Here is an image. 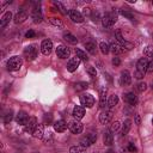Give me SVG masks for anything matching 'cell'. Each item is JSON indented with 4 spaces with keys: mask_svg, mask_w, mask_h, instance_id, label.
I'll return each mask as SVG.
<instances>
[{
    "mask_svg": "<svg viewBox=\"0 0 153 153\" xmlns=\"http://www.w3.org/2000/svg\"><path fill=\"white\" fill-rule=\"evenodd\" d=\"M22 66H23V59L20 56H12L7 61L8 71H19Z\"/></svg>",
    "mask_w": 153,
    "mask_h": 153,
    "instance_id": "cell-2",
    "label": "cell"
},
{
    "mask_svg": "<svg viewBox=\"0 0 153 153\" xmlns=\"http://www.w3.org/2000/svg\"><path fill=\"white\" fill-rule=\"evenodd\" d=\"M152 124H153V118H152Z\"/></svg>",
    "mask_w": 153,
    "mask_h": 153,
    "instance_id": "cell-52",
    "label": "cell"
},
{
    "mask_svg": "<svg viewBox=\"0 0 153 153\" xmlns=\"http://www.w3.org/2000/svg\"><path fill=\"white\" fill-rule=\"evenodd\" d=\"M117 18L118 17H117V13L115 11L108 12L102 17V24H103L104 27H110L117 22Z\"/></svg>",
    "mask_w": 153,
    "mask_h": 153,
    "instance_id": "cell-1",
    "label": "cell"
},
{
    "mask_svg": "<svg viewBox=\"0 0 153 153\" xmlns=\"http://www.w3.org/2000/svg\"><path fill=\"white\" fill-rule=\"evenodd\" d=\"M85 48H86V50H87L91 55H96V53H97V45H96V43H93V42H87V43H85Z\"/></svg>",
    "mask_w": 153,
    "mask_h": 153,
    "instance_id": "cell-28",
    "label": "cell"
},
{
    "mask_svg": "<svg viewBox=\"0 0 153 153\" xmlns=\"http://www.w3.org/2000/svg\"><path fill=\"white\" fill-rule=\"evenodd\" d=\"M53 50V42L50 39H43L41 43V51L43 55H49Z\"/></svg>",
    "mask_w": 153,
    "mask_h": 153,
    "instance_id": "cell-9",
    "label": "cell"
},
{
    "mask_svg": "<svg viewBox=\"0 0 153 153\" xmlns=\"http://www.w3.org/2000/svg\"><path fill=\"white\" fill-rule=\"evenodd\" d=\"M120 82H121V85H123V86H127V85H129V84L131 82V75H130V73H129L128 71H122V72H121Z\"/></svg>",
    "mask_w": 153,
    "mask_h": 153,
    "instance_id": "cell-19",
    "label": "cell"
},
{
    "mask_svg": "<svg viewBox=\"0 0 153 153\" xmlns=\"http://www.w3.org/2000/svg\"><path fill=\"white\" fill-rule=\"evenodd\" d=\"M152 5H153V1H152Z\"/></svg>",
    "mask_w": 153,
    "mask_h": 153,
    "instance_id": "cell-53",
    "label": "cell"
},
{
    "mask_svg": "<svg viewBox=\"0 0 153 153\" xmlns=\"http://www.w3.org/2000/svg\"><path fill=\"white\" fill-rule=\"evenodd\" d=\"M79 65H80V59H78V57H72L69 61H68V63H67V71L68 72H75L76 71V68L79 67Z\"/></svg>",
    "mask_w": 153,
    "mask_h": 153,
    "instance_id": "cell-15",
    "label": "cell"
},
{
    "mask_svg": "<svg viewBox=\"0 0 153 153\" xmlns=\"http://www.w3.org/2000/svg\"><path fill=\"white\" fill-rule=\"evenodd\" d=\"M130 128H131V121L129 118H127L123 123V127H122V136H126L129 133Z\"/></svg>",
    "mask_w": 153,
    "mask_h": 153,
    "instance_id": "cell-29",
    "label": "cell"
},
{
    "mask_svg": "<svg viewBox=\"0 0 153 153\" xmlns=\"http://www.w3.org/2000/svg\"><path fill=\"white\" fill-rule=\"evenodd\" d=\"M143 54H145V56H152L153 57V47L152 45H147L143 49Z\"/></svg>",
    "mask_w": 153,
    "mask_h": 153,
    "instance_id": "cell-39",
    "label": "cell"
},
{
    "mask_svg": "<svg viewBox=\"0 0 153 153\" xmlns=\"http://www.w3.org/2000/svg\"><path fill=\"white\" fill-rule=\"evenodd\" d=\"M37 48H36V45H33V44H31V45H27L25 49H24V51H23V54H24V57L27 60V61H33L36 57H37Z\"/></svg>",
    "mask_w": 153,
    "mask_h": 153,
    "instance_id": "cell-3",
    "label": "cell"
},
{
    "mask_svg": "<svg viewBox=\"0 0 153 153\" xmlns=\"http://www.w3.org/2000/svg\"><path fill=\"white\" fill-rule=\"evenodd\" d=\"M54 129H55V131H57V133H63L66 129H67V123H66V121H63V120H59V121H55L54 122Z\"/></svg>",
    "mask_w": 153,
    "mask_h": 153,
    "instance_id": "cell-22",
    "label": "cell"
},
{
    "mask_svg": "<svg viewBox=\"0 0 153 153\" xmlns=\"http://www.w3.org/2000/svg\"><path fill=\"white\" fill-rule=\"evenodd\" d=\"M112 118V111L111 110H105L99 115V122L100 124H108Z\"/></svg>",
    "mask_w": 153,
    "mask_h": 153,
    "instance_id": "cell-14",
    "label": "cell"
},
{
    "mask_svg": "<svg viewBox=\"0 0 153 153\" xmlns=\"http://www.w3.org/2000/svg\"><path fill=\"white\" fill-rule=\"evenodd\" d=\"M84 14L91 16V14H92V13H91V8H90V7H85V8H84Z\"/></svg>",
    "mask_w": 153,
    "mask_h": 153,
    "instance_id": "cell-48",
    "label": "cell"
},
{
    "mask_svg": "<svg viewBox=\"0 0 153 153\" xmlns=\"http://www.w3.org/2000/svg\"><path fill=\"white\" fill-rule=\"evenodd\" d=\"M25 36H26V38H32V37L36 36V32H35L33 30H29V31L25 33Z\"/></svg>",
    "mask_w": 153,
    "mask_h": 153,
    "instance_id": "cell-46",
    "label": "cell"
},
{
    "mask_svg": "<svg viewBox=\"0 0 153 153\" xmlns=\"http://www.w3.org/2000/svg\"><path fill=\"white\" fill-rule=\"evenodd\" d=\"M37 118L35 117V116H32V117H30V120H29V122L26 123V126H24L25 128V131H27V133H31L32 134V131L35 130V128L37 127Z\"/></svg>",
    "mask_w": 153,
    "mask_h": 153,
    "instance_id": "cell-20",
    "label": "cell"
},
{
    "mask_svg": "<svg viewBox=\"0 0 153 153\" xmlns=\"http://www.w3.org/2000/svg\"><path fill=\"white\" fill-rule=\"evenodd\" d=\"M12 19V13H11V11H7L2 17H1V20H0V26L1 27H5L8 23H10V20Z\"/></svg>",
    "mask_w": 153,
    "mask_h": 153,
    "instance_id": "cell-26",
    "label": "cell"
},
{
    "mask_svg": "<svg viewBox=\"0 0 153 153\" xmlns=\"http://www.w3.org/2000/svg\"><path fill=\"white\" fill-rule=\"evenodd\" d=\"M111 62H112L114 66H120V65H121V60H120V57H117V56H114Z\"/></svg>",
    "mask_w": 153,
    "mask_h": 153,
    "instance_id": "cell-45",
    "label": "cell"
},
{
    "mask_svg": "<svg viewBox=\"0 0 153 153\" xmlns=\"http://www.w3.org/2000/svg\"><path fill=\"white\" fill-rule=\"evenodd\" d=\"M54 5L57 7V10H59V11H60L62 14H66V13H67V11H66L65 6H63V5H62L60 1H54Z\"/></svg>",
    "mask_w": 153,
    "mask_h": 153,
    "instance_id": "cell-38",
    "label": "cell"
},
{
    "mask_svg": "<svg viewBox=\"0 0 153 153\" xmlns=\"http://www.w3.org/2000/svg\"><path fill=\"white\" fill-rule=\"evenodd\" d=\"M86 72H87V74H88L90 76H92V78H94V76L97 75L96 67H93V66H88V67L86 68Z\"/></svg>",
    "mask_w": 153,
    "mask_h": 153,
    "instance_id": "cell-36",
    "label": "cell"
},
{
    "mask_svg": "<svg viewBox=\"0 0 153 153\" xmlns=\"http://www.w3.org/2000/svg\"><path fill=\"white\" fill-rule=\"evenodd\" d=\"M120 14H122L124 18H127V19H129V20H131V22L135 20L134 14H133L130 11H128L127 8H122V10H120Z\"/></svg>",
    "mask_w": 153,
    "mask_h": 153,
    "instance_id": "cell-30",
    "label": "cell"
},
{
    "mask_svg": "<svg viewBox=\"0 0 153 153\" xmlns=\"http://www.w3.org/2000/svg\"><path fill=\"white\" fill-rule=\"evenodd\" d=\"M80 103H81V105L84 108L85 106L86 108H92L94 105V98L90 93H84V94L80 96Z\"/></svg>",
    "mask_w": 153,
    "mask_h": 153,
    "instance_id": "cell-6",
    "label": "cell"
},
{
    "mask_svg": "<svg viewBox=\"0 0 153 153\" xmlns=\"http://www.w3.org/2000/svg\"><path fill=\"white\" fill-rule=\"evenodd\" d=\"M43 121H44V124H50L53 122V115L51 114H45L43 116Z\"/></svg>",
    "mask_w": 153,
    "mask_h": 153,
    "instance_id": "cell-41",
    "label": "cell"
},
{
    "mask_svg": "<svg viewBox=\"0 0 153 153\" xmlns=\"http://www.w3.org/2000/svg\"><path fill=\"white\" fill-rule=\"evenodd\" d=\"M43 134H44V126L43 124H37V127L32 131V136L36 137V139H42Z\"/></svg>",
    "mask_w": 153,
    "mask_h": 153,
    "instance_id": "cell-24",
    "label": "cell"
},
{
    "mask_svg": "<svg viewBox=\"0 0 153 153\" xmlns=\"http://www.w3.org/2000/svg\"><path fill=\"white\" fill-rule=\"evenodd\" d=\"M152 88H153V81H152Z\"/></svg>",
    "mask_w": 153,
    "mask_h": 153,
    "instance_id": "cell-51",
    "label": "cell"
},
{
    "mask_svg": "<svg viewBox=\"0 0 153 153\" xmlns=\"http://www.w3.org/2000/svg\"><path fill=\"white\" fill-rule=\"evenodd\" d=\"M49 23L54 26H57V27H63V22L59 18H55V17H50L49 18Z\"/></svg>",
    "mask_w": 153,
    "mask_h": 153,
    "instance_id": "cell-33",
    "label": "cell"
},
{
    "mask_svg": "<svg viewBox=\"0 0 153 153\" xmlns=\"http://www.w3.org/2000/svg\"><path fill=\"white\" fill-rule=\"evenodd\" d=\"M26 19H27V13H26V11H24V10H20V11L17 12V13L14 14V17H13V22H14L16 24H22V23H24Z\"/></svg>",
    "mask_w": 153,
    "mask_h": 153,
    "instance_id": "cell-13",
    "label": "cell"
},
{
    "mask_svg": "<svg viewBox=\"0 0 153 153\" xmlns=\"http://www.w3.org/2000/svg\"><path fill=\"white\" fill-rule=\"evenodd\" d=\"M31 18L33 19V23H35V24H38V23H41V22L43 20L42 12H41V10H39L38 7H35V8L32 10V12H31Z\"/></svg>",
    "mask_w": 153,
    "mask_h": 153,
    "instance_id": "cell-21",
    "label": "cell"
},
{
    "mask_svg": "<svg viewBox=\"0 0 153 153\" xmlns=\"http://www.w3.org/2000/svg\"><path fill=\"white\" fill-rule=\"evenodd\" d=\"M56 55H57V57H60V59H67V57H69V55H71V50H69V48H67L66 45L60 44V45H57V48H56Z\"/></svg>",
    "mask_w": 153,
    "mask_h": 153,
    "instance_id": "cell-8",
    "label": "cell"
},
{
    "mask_svg": "<svg viewBox=\"0 0 153 153\" xmlns=\"http://www.w3.org/2000/svg\"><path fill=\"white\" fill-rule=\"evenodd\" d=\"M146 88H147V84L145 81H141V82H139L136 85V90L139 92H143V91H146Z\"/></svg>",
    "mask_w": 153,
    "mask_h": 153,
    "instance_id": "cell-40",
    "label": "cell"
},
{
    "mask_svg": "<svg viewBox=\"0 0 153 153\" xmlns=\"http://www.w3.org/2000/svg\"><path fill=\"white\" fill-rule=\"evenodd\" d=\"M148 63H149V62H148L147 57H141V59H139V60H137V62H136V71L145 73V72L147 71Z\"/></svg>",
    "mask_w": 153,
    "mask_h": 153,
    "instance_id": "cell-16",
    "label": "cell"
},
{
    "mask_svg": "<svg viewBox=\"0 0 153 153\" xmlns=\"http://www.w3.org/2000/svg\"><path fill=\"white\" fill-rule=\"evenodd\" d=\"M103 142H104L105 146H111V145H112V142H114V136H112V134H111L110 130H106V131L104 133V135H103Z\"/></svg>",
    "mask_w": 153,
    "mask_h": 153,
    "instance_id": "cell-25",
    "label": "cell"
},
{
    "mask_svg": "<svg viewBox=\"0 0 153 153\" xmlns=\"http://www.w3.org/2000/svg\"><path fill=\"white\" fill-rule=\"evenodd\" d=\"M96 141H97V134L90 133V134H87L86 136H84V137L80 140V146H81L82 148H87V147H90L91 145H93Z\"/></svg>",
    "mask_w": 153,
    "mask_h": 153,
    "instance_id": "cell-4",
    "label": "cell"
},
{
    "mask_svg": "<svg viewBox=\"0 0 153 153\" xmlns=\"http://www.w3.org/2000/svg\"><path fill=\"white\" fill-rule=\"evenodd\" d=\"M128 149H129L130 152H135V151H136V147H135L133 143H129V146H128Z\"/></svg>",
    "mask_w": 153,
    "mask_h": 153,
    "instance_id": "cell-49",
    "label": "cell"
},
{
    "mask_svg": "<svg viewBox=\"0 0 153 153\" xmlns=\"http://www.w3.org/2000/svg\"><path fill=\"white\" fill-rule=\"evenodd\" d=\"M99 49H100L102 54H104V55L109 54V51H110V47H109V44L106 42H100L99 43Z\"/></svg>",
    "mask_w": 153,
    "mask_h": 153,
    "instance_id": "cell-34",
    "label": "cell"
},
{
    "mask_svg": "<svg viewBox=\"0 0 153 153\" xmlns=\"http://www.w3.org/2000/svg\"><path fill=\"white\" fill-rule=\"evenodd\" d=\"M12 118H13V111L12 110H10L5 116H4V123H10L11 121H12Z\"/></svg>",
    "mask_w": 153,
    "mask_h": 153,
    "instance_id": "cell-37",
    "label": "cell"
},
{
    "mask_svg": "<svg viewBox=\"0 0 153 153\" xmlns=\"http://www.w3.org/2000/svg\"><path fill=\"white\" fill-rule=\"evenodd\" d=\"M68 16H69V18H71L74 23H82V22H84L82 14H81L79 11H76V10H69V11H68Z\"/></svg>",
    "mask_w": 153,
    "mask_h": 153,
    "instance_id": "cell-12",
    "label": "cell"
},
{
    "mask_svg": "<svg viewBox=\"0 0 153 153\" xmlns=\"http://www.w3.org/2000/svg\"><path fill=\"white\" fill-rule=\"evenodd\" d=\"M123 100L127 103V104H129V105H131V106H135L136 104H137V96L134 93V92H128V93H124V96H123Z\"/></svg>",
    "mask_w": 153,
    "mask_h": 153,
    "instance_id": "cell-10",
    "label": "cell"
},
{
    "mask_svg": "<svg viewBox=\"0 0 153 153\" xmlns=\"http://www.w3.org/2000/svg\"><path fill=\"white\" fill-rule=\"evenodd\" d=\"M69 153H82V147L80 146H72L69 148Z\"/></svg>",
    "mask_w": 153,
    "mask_h": 153,
    "instance_id": "cell-42",
    "label": "cell"
},
{
    "mask_svg": "<svg viewBox=\"0 0 153 153\" xmlns=\"http://www.w3.org/2000/svg\"><path fill=\"white\" fill-rule=\"evenodd\" d=\"M72 115L74 116V118L75 120H81L84 116H85V108L84 106H81V105H75L74 108H73V112H72Z\"/></svg>",
    "mask_w": 153,
    "mask_h": 153,
    "instance_id": "cell-17",
    "label": "cell"
},
{
    "mask_svg": "<svg viewBox=\"0 0 153 153\" xmlns=\"http://www.w3.org/2000/svg\"><path fill=\"white\" fill-rule=\"evenodd\" d=\"M68 128L69 130L73 133V134H80L84 129V126L81 122H79L78 120H74V121H71L69 124H68Z\"/></svg>",
    "mask_w": 153,
    "mask_h": 153,
    "instance_id": "cell-7",
    "label": "cell"
},
{
    "mask_svg": "<svg viewBox=\"0 0 153 153\" xmlns=\"http://www.w3.org/2000/svg\"><path fill=\"white\" fill-rule=\"evenodd\" d=\"M115 36H116V41H117L126 50H130V49L134 48V45H133L130 42H128V41H126V39L123 38V36H122V33H121L120 30H116V31H115Z\"/></svg>",
    "mask_w": 153,
    "mask_h": 153,
    "instance_id": "cell-5",
    "label": "cell"
},
{
    "mask_svg": "<svg viewBox=\"0 0 153 153\" xmlns=\"http://www.w3.org/2000/svg\"><path fill=\"white\" fill-rule=\"evenodd\" d=\"M29 120H30V117H29V115H27L25 111H19V112L17 114L16 121H17V123H18V124L26 126V123L29 122Z\"/></svg>",
    "mask_w": 153,
    "mask_h": 153,
    "instance_id": "cell-18",
    "label": "cell"
},
{
    "mask_svg": "<svg viewBox=\"0 0 153 153\" xmlns=\"http://www.w3.org/2000/svg\"><path fill=\"white\" fill-rule=\"evenodd\" d=\"M63 38H65V41H67V42L71 43V44L78 43V38H76L74 35H72L71 32H65V33H63Z\"/></svg>",
    "mask_w": 153,
    "mask_h": 153,
    "instance_id": "cell-27",
    "label": "cell"
},
{
    "mask_svg": "<svg viewBox=\"0 0 153 153\" xmlns=\"http://www.w3.org/2000/svg\"><path fill=\"white\" fill-rule=\"evenodd\" d=\"M117 104H118V96H117V94L110 96L109 99H108V106H109V108H114V106H116Z\"/></svg>",
    "mask_w": 153,
    "mask_h": 153,
    "instance_id": "cell-31",
    "label": "cell"
},
{
    "mask_svg": "<svg viewBox=\"0 0 153 153\" xmlns=\"http://www.w3.org/2000/svg\"><path fill=\"white\" fill-rule=\"evenodd\" d=\"M91 18H92L93 22H98L99 19H102V18H99V13H98V12H93V13L91 14Z\"/></svg>",
    "mask_w": 153,
    "mask_h": 153,
    "instance_id": "cell-44",
    "label": "cell"
},
{
    "mask_svg": "<svg viewBox=\"0 0 153 153\" xmlns=\"http://www.w3.org/2000/svg\"><path fill=\"white\" fill-rule=\"evenodd\" d=\"M87 87H88V84H87L86 81H79V82H76V84L74 85V88H75V91H78V92L85 91Z\"/></svg>",
    "mask_w": 153,
    "mask_h": 153,
    "instance_id": "cell-32",
    "label": "cell"
},
{
    "mask_svg": "<svg viewBox=\"0 0 153 153\" xmlns=\"http://www.w3.org/2000/svg\"><path fill=\"white\" fill-rule=\"evenodd\" d=\"M109 47H110V51H112L115 55H118V54H122V53L126 51V49L117 41H111L110 44H109Z\"/></svg>",
    "mask_w": 153,
    "mask_h": 153,
    "instance_id": "cell-11",
    "label": "cell"
},
{
    "mask_svg": "<svg viewBox=\"0 0 153 153\" xmlns=\"http://www.w3.org/2000/svg\"><path fill=\"white\" fill-rule=\"evenodd\" d=\"M143 74H145V73H142V72H139V71H136V72H135V74H134V76H135L136 79H141V78L143 76Z\"/></svg>",
    "mask_w": 153,
    "mask_h": 153,
    "instance_id": "cell-47",
    "label": "cell"
},
{
    "mask_svg": "<svg viewBox=\"0 0 153 153\" xmlns=\"http://www.w3.org/2000/svg\"><path fill=\"white\" fill-rule=\"evenodd\" d=\"M120 122L118 121H115V122H112V124L110 126V131H116V130H118V128H120Z\"/></svg>",
    "mask_w": 153,
    "mask_h": 153,
    "instance_id": "cell-43",
    "label": "cell"
},
{
    "mask_svg": "<svg viewBox=\"0 0 153 153\" xmlns=\"http://www.w3.org/2000/svg\"><path fill=\"white\" fill-rule=\"evenodd\" d=\"M141 123V120H140V116L139 115H135V124H140Z\"/></svg>",
    "mask_w": 153,
    "mask_h": 153,
    "instance_id": "cell-50",
    "label": "cell"
},
{
    "mask_svg": "<svg viewBox=\"0 0 153 153\" xmlns=\"http://www.w3.org/2000/svg\"><path fill=\"white\" fill-rule=\"evenodd\" d=\"M106 92H108V88L104 86L102 87L100 90V94H99V108H105V104H108V100H106Z\"/></svg>",
    "mask_w": 153,
    "mask_h": 153,
    "instance_id": "cell-23",
    "label": "cell"
},
{
    "mask_svg": "<svg viewBox=\"0 0 153 153\" xmlns=\"http://www.w3.org/2000/svg\"><path fill=\"white\" fill-rule=\"evenodd\" d=\"M75 54H76V57L80 59V61H81V60H82V61H87V60H88V56H87L86 53H85L84 50H81V49H76V50H75Z\"/></svg>",
    "mask_w": 153,
    "mask_h": 153,
    "instance_id": "cell-35",
    "label": "cell"
}]
</instances>
